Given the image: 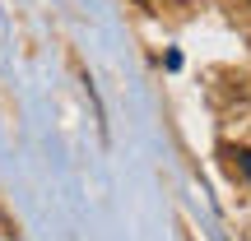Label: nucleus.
<instances>
[{
    "mask_svg": "<svg viewBox=\"0 0 251 241\" xmlns=\"http://www.w3.org/2000/svg\"><path fill=\"white\" fill-rule=\"evenodd\" d=\"M224 153H228V158H237V167L251 176V149H224Z\"/></svg>",
    "mask_w": 251,
    "mask_h": 241,
    "instance_id": "f257e3e1",
    "label": "nucleus"
},
{
    "mask_svg": "<svg viewBox=\"0 0 251 241\" xmlns=\"http://www.w3.org/2000/svg\"><path fill=\"white\" fill-rule=\"evenodd\" d=\"M247 5H251V0H247Z\"/></svg>",
    "mask_w": 251,
    "mask_h": 241,
    "instance_id": "f03ea898",
    "label": "nucleus"
}]
</instances>
